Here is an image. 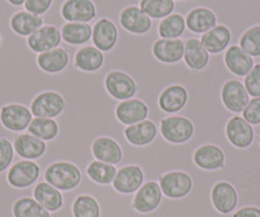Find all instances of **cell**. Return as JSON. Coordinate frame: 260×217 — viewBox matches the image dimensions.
<instances>
[{"label": "cell", "instance_id": "cell-1", "mask_svg": "<svg viewBox=\"0 0 260 217\" xmlns=\"http://www.w3.org/2000/svg\"><path fill=\"white\" fill-rule=\"evenodd\" d=\"M81 179L82 174L78 166L68 161H57L51 164L44 174V181L60 192L77 188L81 183Z\"/></svg>", "mask_w": 260, "mask_h": 217}, {"label": "cell", "instance_id": "cell-2", "mask_svg": "<svg viewBox=\"0 0 260 217\" xmlns=\"http://www.w3.org/2000/svg\"><path fill=\"white\" fill-rule=\"evenodd\" d=\"M158 132L170 144L181 145L192 139L195 128L189 118L179 114H172L162 119Z\"/></svg>", "mask_w": 260, "mask_h": 217}, {"label": "cell", "instance_id": "cell-3", "mask_svg": "<svg viewBox=\"0 0 260 217\" xmlns=\"http://www.w3.org/2000/svg\"><path fill=\"white\" fill-rule=\"evenodd\" d=\"M105 88L112 98L119 102L134 98L138 92V85L133 76L122 70H111L107 72Z\"/></svg>", "mask_w": 260, "mask_h": 217}, {"label": "cell", "instance_id": "cell-4", "mask_svg": "<svg viewBox=\"0 0 260 217\" xmlns=\"http://www.w3.org/2000/svg\"><path fill=\"white\" fill-rule=\"evenodd\" d=\"M64 22L93 24L97 19V7L92 0H65L60 7Z\"/></svg>", "mask_w": 260, "mask_h": 217}, {"label": "cell", "instance_id": "cell-5", "mask_svg": "<svg viewBox=\"0 0 260 217\" xmlns=\"http://www.w3.org/2000/svg\"><path fill=\"white\" fill-rule=\"evenodd\" d=\"M119 26L130 34L144 36L151 32L153 21L139 8V6H127L120 12Z\"/></svg>", "mask_w": 260, "mask_h": 217}, {"label": "cell", "instance_id": "cell-6", "mask_svg": "<svg viewBox=\"0 0 260 217\" xmlns=\"http://www.w3.org/2000/svg\"><path fill=\"white\" fill-rule=\"evenodd\" d=\"M40 173L41 170L36 161L21 159L12 164L7 173V179H8V183L14 188L24 189L35 186L39 182Z\"/></svg>", "mask_w": 260, "mask_h": 217}, {"label": "cell", "instance_id": "cell-7", "mask_svg": "<svg viewBox=\"0 0 260 217\" xmlns=\"http://www.w3.org/2000/svg\"><path fill=\"white\" fill-rule=\"evenodd\" d=\"M91 44L104 54L111 52L119 44V27L109 18H100L92 24Z\"/></svg>", "mask_w": 260, "mask_h": 217}, {"label": "cell", "instance_id": "cell-8", "mask_svg": "<svg viewBox=\"0 0 260 217\" xmlns=\"http://www.w3.org/2000/svg\"><path fill=\"white\" fill-rule=\"evenodd\" d=\"M34 119L31 111L18 103L6 104L0 109V122L4 128L14 134H22Z\"/></svg>", "mask_w": 260, "mask_h": 217}, {"label": "cell", "instance_id": "cell-9", "mask_svg": "<svg viewBox=\"0 0 260 217\" xmlns=\"http://www.w3.org/2000/svg\"><path fill=\"white\" fill-rule=\"evenodd\" d=\"M65 108V101L56 92H42L32 101L29 111L39 118H56Z\"/></svg>", "mask_w": 260, "mask_h": 217}, {"label": "cell", "instance_id": "cell-10", "mask_svg": "<svg viewBox=\"0 0 260 217\" xmlns=\"http://www.w3.org/2000/svg\"><path fill=\"white\" fill-rule=\"evenodd\" d=\"M244 79H231L223 84L221 91V99L223 106L234 114L241 116L242 111L250 101V96L245 89Z\"/></svg>", "mask_w": 260, "mask_h": 217}, {"label": "cell", "instance_id": "cell-11", "mask_svg": "<svg viewBox=\"0 0 260 217\" xmlns=\"http://www.w3.org/2000/svg\"><path fill=\"white\" fill-rule=\"evenodd\" d=\"M71 46L62 42L61 46L37 55L36 62L37 66L42 71L54 75V74L62 72L68 67L69 62H71Z\"/></svg>", "mask_w": 260, "mask_h": 217}, {"label": "cell", "instance_id": "cell-12", "mask_svg": "<svg viewBox=\"0 0 260 217\" xmlns=\"http://www.w3.org/2000/svg\"><path fill=\"white\" fill-rule=\"evenodd\" d=\"M159 187L162 194L171 199L184 198L191 192L192 181L190 176L185 171H169L159 177Z\"/></svg>", "mask_w": 260, "mask_h": 217}, {"label": "cell", "instance_id": "cell-13", "mask_svg": "<svg viewBox=\"0 0 260 217\" xmlns=\"http://www.w3.org/2000/svg\"><path fill=\"white\" fill-rule=\"evenodd\" d=\"M26 42L29 51L39 55L61 46L62 39L60 29L57 27L52 26V24H44L35 33L27 37Z\"/></svg>", "mask_w": 260, "mask_h": 217}, {"label": "cell", "instance_id": "cell-14", "mask_svg": "<svg viewBox=\"0 0 260 217\" xmlns=\"http://www.w3.org/2000/svg\"><path fill=\"white\" fill-rule=\"evenodd\" d=\"M185 50V39L157 38L152 45V55L157 61L165 65H176L182 61Z\"/></svg>", "mask_w": 260, "mask_h": 217}, {"label": "cell", "instance_id": "cell-15", "mask_svg": "<svg viewBox=\"0 0 260 217\" xmlns=\"http://www.w3.org/2000/svg\"><path fill=\"white\" fill-rule=\"evenodd\" d=\"M254 126L245 121L242 116L235 114L226 124V137L236 149H247L254 141Z\"/></svg>", "mask_w": 260, "mask_h": 217}, {"label": "cell", "instance_id": "cell-16", "mask_svg": "<svg viewBox=\"0 0 260 217\" xmlns=\"http://www.w3.org/2000/svg\"><path fill=\"white\" fill-rule=\"evenodd\" d=\"M162 197H164V194H162L158 182H146L134 194V209H137L141 213H151L154 209L158 208Z\"/></svg>", "mask_w": 260, "mask_h": 217}, {"label": "cell", "instance_id": "cell-17", "mask_svg": "<svg viewBox=\"0 0 260 217\" xmlns=\"http://www.w3.org/2000/svg\"><path fill=\"white\" fill-rule=\"evenodd\" d=\"M186 29L195 36H202L218 24L216 13L207 7H195L185 16Z\"/></svg>", "mask_w": 260, "mask_h": 217}, {"label": "cell", "instance_id": "cell-18", "mask_svg": "<svg viewBox=\"0 0 260 217\" xmlns=\"http://www.w3.org/2000/svg\"><path fill=\"white\" fill-rule=\"evenodd\" d=\"M212 204L219 213H234L237 209L239 194L235 187L229 182H218L214 184L211 193Z\"/></svg>", "mask_w": 260, "mask_h": 217}, {"label": "cell", "instance_id": "cell-19", "mask_svg": "<svg viewBox=\"0 0 260 217\" xmlns=\"http://www.w3.org/2000/svg\"><path fill=\"white\" fill-rule=\"evenodd\" d=\"M144 183V174L141 166L125 165L117 169L116 177L112 182V187L119 193L132 194L136 193Z\"/></svg>", "mask_w": 260, "mask_h": 217}, {"label": "cell", "instance_id": "cell-20", "mask_svg": "<svg viewBox=\"0 0 260 217\" xmlns=\"http://www.w3.org/2000/svg\"><path fill=\"white\" fill-rule=\"evenodd\" d=\"M224 66L232 75L244 79L255 65L254 59L247 55L239 45H231L223 54Z\"/></svg>", "mask_w": 260, "mask_h": 217}, {"label": "cell", "instance_id": "cell-21", "mask_svg": "<svg viewBox=\"0 0 260 217\" xmlns=\"http://www.w3.org/2000/svg\"><path fill=\"white\" fill-rule=\"evenodd\" d=\"M184 64L191 71H203L211 62V55L202 45L201 37H189L185 39Z\"/></svg>", "mask_w": 260, "mask_h": 217}, {"label": "cell", "instance_id": "cell-22", "mask_svg": "<svg viewBox=\"0 0 260 217\" xmlns=\"http://www.w3.org/2000/svg\"><path fill=\"white\" fill-rule=\"evenodd\" d=\"M195 165L206 171H214L224 168L226 158L219 146L214 144H204L195 150L192 156Z\"/></svg>", "mask_w": 260, "mask_h": 217}, {"label": "cell", "instance_id": "cell-23", "mask_svg": "<svg viewBox=\"0 0 260 217\" xmlns=\"http://www.w3.org/2000/svg\"><path fill=\"white\" fill-rule=\"evenodd\" d=\"M13 148L21 159L37 160L46 151V142L28 132H22L13 140Z\"/></svg>", "mask_w": 260, "mask_h": 217}, {"label": "cell", "instance_id": "cell-24", "mask_svg": "<svg viewBox=\"0 0 260 217\" xmlns=\"http://www.w3.org/2000/svg\"><path fill=\"white\" fill-rule=\"evenodd\" d=\"M74 66L83 72H97L105 65V54L89 44L77 49L73 56Z\"/></svg>", "mask_w": 260, "mask_h": 217}, {"label": "cell", "instance_id": "cell-25", "mask_svg": "<svg viewBox=\"0 0 260 217\" xmlns=\"http://www.w3.org/2000/svg\"><path fill=\"white\" fill-rule=\"evenodd\" d=\"M117 119L125 126L138 123V122L146 121L148 119L149 109L144 102H142L138 98H132L127 101L119 102L116 107Z\"/></svg>", "mask_w": 260, "mask_h": 217}, {"label": "cell", "instance_id": "cell-26", "mask_svg": "<svg viewBox=\"0 0 260 217\" xmlns=\"http://www.w3.org/2000/svg\"><path fill=\"white\" fill-rule=\"evenodd\" d=\"M201 42L209 55L223 54L232 44L231 29L224 24H217L201 36Z\"/></svg>", "mask_w": 260, "mask_h": 217}, {"label": "cell", "instance_id": "cell-27", "mask_svg": "<svg viewBox=\"0 0 260 217\" xmlns=\"http://www.w3.org/2000/svg\"><path fill=\"white\" fill-rule=\"evenodd\" d=\"M187 101H189V93L186 89L180 84H172L162 92L158 98V104L165 113L172 116V114H179V112L185 108Z\"/></svg>", "mask_w": 260, "mask_h": 217}, {"label": "cell", "instance_id": "cell-28", "mask_svg": "<svg viewBox=\"0 0 260 217\" xmlns=\"http://www.w3.org/2000/svg\"><path fill=\"white\" fill-rule=\"evenodd\" d=\"M42 26H44V17L29 13L23 8L12 14V17L9 18V27H11L12 32L23 38L31 36Z\"/></svg>", "mask_w": 260, "mask_h": 217}, {"label": "cell", "instance_id": "cell-29", "mask_svg": "<svg viewBox=\"0 0 260 217\" xmlns=\"http://www.w3.org/2000/svg\"><path fill=\"white\" fill-rule=\"evenodd\" d=\"M92 154L94 159L102 163L117 165L122 159V151L120 145L114 139L107 136L99 137L92 144Z\"/></svg>", "mask_w": 260, "mask_h": 217}, {"label": "cell", "instance_id": "cell-30", "mask_svg": "<svg viewBox=\"0 0 260 217\" xmlns=\"http://www.w3.org/2000/svg\"><path fill=\"white\" fill-rule=\"evenodd\" d=\"M158 134V127L151 119L130 124L125 128V137L133 146H147L152 144Z\"/></svg>", "mask_w": 260, "mask_h": 217}, {"label": "cell", "instance_id": "cell-31", "mask_svg": "<svg viewBox=\"0 0 260 217\" xmlns=\"http://www.w3.org/2000/svg\"><path fill=\"white\" fill-rule=\"evenodd\" d=\"M61 39L68 46L82 47L91 44L92 24L65 22L60 28Z\"/></svg>", "mask_w": 260, "mask_h": 217}, {"label": "cell", "instance_id": "cell-32", "mask_svg": "<svg viewBox=\"0 0 260 217\" xmlns=\"http://www.w3.org/2000/svg\"><path fill=\"white\" fill-rule=\"evenodd\" d=\"M34 198L50 213L61 208L64 203L61 192L47 182H39L35 184Z\"/></svg>", "mask_w": 260, "mask_h": 217}, {"label": "cell", "instance_id": "cell-33", "mask_svg": "<svg viewBox=\"0 0 260 217\" xmlns=\"http://www.w3.org/2000/svg\"><path fill=\"white\" fill-rule=\"evenodd\" d=\"M186 31L187 29L186 23H185V17L182 14L176 13V12L167 16L166 18L161 19L158 24H157V32H158L159 38H182Z\"/></svg>", "mask_w": 260, "mask_h": 217}, {"label": "cell", "instance_id": "cell-34", "mask_svg": "<svg viewBox=\"0 0 260 217\" xmlns=\"http://www.w3.org/2000/svg\"><path fill=\"white\" fill-rule=\"evenodd\" d=\"M139 8L152 21H161L174 13L176 3L174 0H139Z\"/></svg>", "mask_w": 260, "mask_h": 217}, {"label": "cell", "instance_id": "cell-35", "mask_svg": "<svg viewBox=\"0 0 260 217\" xmlns=\"http://www.w3.org/2000/svg\"><path fill=\"white\" fill-rule=\"evenodd\" d=\"M27 132L39 137L42 141L49 142L54 140L57 136V134H59V124L55 121V118H39V117H34L28 128H27Z\"/></svg>", "mask_w": 260, "mask_h": 217}, {"label": "cell", "instance_id": "cell-36", "mask_svg": "<svg viewBox=\"0 0 260 217\" xmlns=\"http://www.w3.org/2000/svg\"><path fill=\"white\" fill-rule=\"evenodd\" d=\"M14 217H51V213L41 206L34 197H23L13 206Z\"/></svg>", "mask_w": 260, "mask_h": 217}, {"label": "cell", "instance_id": "cell-37", "mask_svg": "<svg viewBox=\"0 0 260 217\" xmlns=\"http://www.w3.org/2000/svg\"><path fill=\"white\" fill-rule=\"evenodd\" d=\"M116 166L99 160H93L92 163H89L88 168H87V174H88L89 178L94 183L104 184V186L111 184L116 177Z\"/></svg>", "mask_w": 260, "mask_h": 217}, {"label": "cell", "instance_id": "cell-38", "mask_svg": "<svg viewBox=\"0 0 260 217\" xmlns=\"http://www.w3.org/2000/svg\"><path fill=\"white\" fill-rule=\"evenodd\" d=\"M239 46L252 59L260 57V24L250 27L241 34Z\"/></svg>", "mask_w": 260, "mask_h": 217}, {"label": "cell", "instance_id": "cell-39", "mask_svg": "<svg viewBox=\"0 0 260 217\" xmlns=\"http://www.w3.org/2000/svg\"><path fill=\"white\" fill-rule=\"evenodd\" d=\"M101 209L96 199L88 194H81L73 203L74 217H100Z\"/></svg>", "mask_w": 260, "mask_h": 217}, {"label": "cell", "instance_id": "cell-40", "mask_svg": "<svg viewBox=\"0 0 260 217\" xmlns=\"http://www.w3.org/2000/svg\"><path fill=\"white\" fill-rule=\"evenodd\" d=\"M14 153L13 142L9 141L8 139L0 137V174L4 171H8L12 164L14 163Z\"/></svg>", "mask_w": 260, "mask_h": 217}, {"label": "cell", "instance_id": "cell-41", "mask_svg": "<svg viewBox=\"0 0 260 217\" xmlns=\"http://www.w3.org/2000/svg\"><path fill=\"white\" fill-rule=\"evenodd\" d=\"M247 94L251 98L260 97V64H255L250 72L242 80Z\"/></svg>", "mask_w": 260, "mask_h": 217}, {"label": "cell", "instance_id": "cell-42", "mask_svg": "<svg viewBox=\"0 0 260 217\" xmlns=\"http://www.w3.org/2000/svg\"><path fill=\"white\" fill-rule=\"evenodd\" d=\"M242 118L249 122L251 126L260 124V97L256 98H250L249 103L245 107L241 113Z\"/></svg>", "mask_w": 260, "mask_h": 217}, {"label": "cell", "instance_id": "cell-43", "mask_svg": "<svg viewBox=\"0 0 260 217\" xmlns=\"http://www.w3.org/2000/svg\"><path fill=\"white\" fill-rule=\"evenodd\" d=\"M54 6V0H26L23 9L36 16L44 17Z\"/></svg>", "mask_w": 260, "mask_h": 217}, {"label": "cell", "instance_id": "cell-44", "mask_svg": "<svg viewBox=\"0 0 260 217\" xmlns=\"http://www.w3.org/2000/svg\"><path fill=\"white\" fill-rule=\"evenodd\" d=\"M232 217H260V208L254 206L241 207L232 213Z\"/></svg>", "mask_w": 260, "mask_h": 217}, {"label": "cell", "instance_id": "cell-45", "mask_svg": "<svg viewBox=\"0 0 260 217\" xmlns=\"http://www.w3.org/2000/svg\"><path fill=\"white\" fill-rule=\"evenodd\" d=\"M9 6L14 7V8H23L26 0H6Z\"/></svg>", "mask_w": 260, "mask_h": 217}, {"label": "cell", "instance_id": "cell-46", "mask_svg": "<svg viewBox=\"0 0 260 217\" xmlns=\"http://www.w3.org/2000/svg\"><path fill=\"white\" fill-rule=\"evenodd\" d=\"M175 3H185V2H190V0H174Z\"/></svg>", "mask_w": 260, "mask_h": 217}, {"label": "cell", "instance_id": "cell-47", "mask_svg": "<svg viewBox=\"0 0 260 217\" xmlns=\"http://www.w3.org/2000/svg\"><path fill=\"white\" fill-rule=\"evenodd\" d=\"M2 45H3V37L0 34V47H2Z\"/></svg>", "mask_w": 260, "mask_h": 217}, {"label": "cell", "instance_id": "cell-48", "mask_svg": "<svg viewBox=\"0 0 260 217\" xmlns=\"http://www.w3.org/2000/svg\"><path fill=\"white\" fill-rule=\"evenodd\" d=\"M259 142H260V139H259Z\"/></svg>", "mask_w": 260, "mask_h": 217}]
</instances>
